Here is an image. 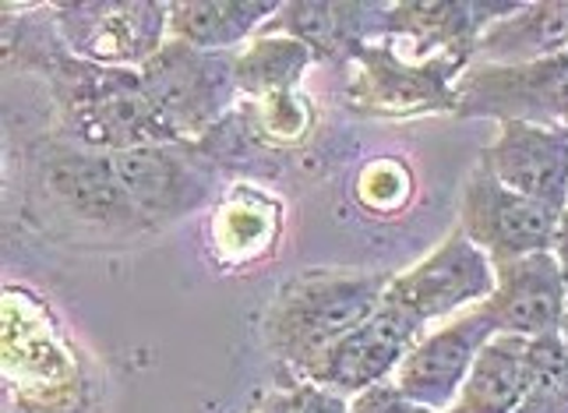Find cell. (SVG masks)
Instances as JSON below:
<instances>
[{
	"instance_id": "1",
	"label": "cell",
	"mask_w": 568,
	"mask_h": 413,
	"mask_svg": "<svg viewBox=\"0 0 568 413\" xmlns=\"http://www.w3.org/2000/svg\"><path fill=\"white\" fill-rule=\"evenodd\" d=\"M388 283L382 275L307 272L280 290L268 311V343L283 361L304 371L378 311Z\"/></svg>"
},
{
	"instance_id": "2",
	"label": "cell",
	"mask_w": 568,
	"mask_h": 413,
	"mask_svg": "<svg viewBox=\"0 0 568 413\" xmlns=\"http://www.w3.org/2000/svg\"><path fill=\"white\" fill-rule=\"evenodd\" d=\"M233 64L237 57L194 50L173 39L152 61H145L142 85L173 131L194 134L205 131L230 107L233 92H237Z\"/></svg>"
},
{
	"instance_id": "3",
	"label": "cell",
	"mask_w": 568,
	"mask_h": 413,
	"mask_svg": "<svg viewBox=\"0 0 568 413\" xmlns=\"http://www.w3.org/2000/svg\"><path fill=\"white\" fill-rule=\"evenodd\" d=\"M74 134L89 145H106L113 152L142 149V145H170L178 131L155 110L142 85V74L131 71H95L71 95Z\"/></svg>"
},
{
	"instance_id": "4",
	"label": "cell",
	"mask_w": 568,
	"mask_h": 413,
	"mask_svg": "<svg viewBox=\"0 0 568 413\" xmlns=\"http://www.w3.org/2000/svg\"><path fill=\"white\" fill-rule=\"evenodd\" d=\"M558 220L561 209L508 191L484 167L469 177L463 194V233L480 251L491 254V262L551 251L558 238Z\"/></svg>"
},
{
	"instance_id": "5",
	"label": "cell",
	"mask_w": 568,
	"mask_h": 413,
	"mask_svg": "<svg viewBox=\"0 0 568 413\" xmlns=\"http://www.w3.org/2000/svg\"><path fill=\"white\" fill-rule=\"evenodd\" d=\"M495 293V262L466 233L448 238L424 265L388 283L385 301L406 308L420 322Z\"/></svg>"
},
{
	"instance_id": "6",
	"label": "cell",
	"mask_w": 568,
	"mask_h": 413,
	"mask_svg": "<svg viewBox=\"0 0 568 413\" xmlns=\"http://www.w3.org/2000/svg\"><path fill=\"white\" fill-rule=\"evenodd\" d=\"M420 325L424 322L417 314H409L406 308L382 298L378 311L332 346L325 357L307 371V379L336 392H361V389L378 385L388 371L403 364L406 353L414 350Z\"/></svg>"
},
{
	"instance_id": "7",
	"label": "cell",
	"mask_w": 568,
	"mask_h": 413,
	"mask_svg": "<svg viewBox=\"0 0 568 413\" xmlns=\"http://www.w3.org/2000/svg\"><path fill=\"white\" fill-rule=\"evenodd\" d=\"M113 184L131 215H184L209 194V173H202L173 145H142L106 155Z\"/></svg>"
},
{
	"instance_id": "8",
	"label": "cell",
	"mask_w": 568,
	"mask_h": 413,
	"mask_svg": "<svg viewBox=\"0 0 568 413\" xmlns=\"http://www.w3.org/2000/svg\"><path fill=\"white\" fill-rule=\"evenodd\" d=\"M505 336H555L565 322V275L551 251L495 262V293L484 304Z\"/></svg>"
},
{
	"instance_id": "9",
	"label": "cell",
	"mask_w": 568,
	"mask_h": 413,
	"mask_svg": "<svg viewBox=\"0 0 568 413\" xmlns=\"http://www.w3.org/2000/svg\"><path fill=\"white\" fill-rule=\"evenodd\" d=\"M484 170L508 191L561 209L568 199V128L508 121L484 152Z\"/></svg>"
},
{
	"instance_id": "10",
	"label": "cell",
	"mask_w": 568,
	"mask_h": 413,
	"mask_svg": "<svg viewBox=\"0 0 568 413\" xmlns=\"http://www.w3.org/2000/svg\"><path fill=\"white\" fill-rule=\"evenodd\" d=\"M495 322L487 319V311H474L466 319L445 325L435 336H427L406 353L399 364V379L396 389L409 403L427 406V410H442L445 403H453L456 389H463L469 367H474L477 353L484 343L491 340Z\"/></svg>"
},
{
	"instance_id": "11",
	"label": "cell",
	"mask_w": 568,
	"mask_h": 413,
	"mask_svg": "<svg viewBox=\"0 0 568 413\" xmlns=\"http://www.w3.org/2000/svg\"><path fill=\"white\" fill-rule=\"evenodd\" d=\"M463 103L466 110L513 113V121L516 117L568 113V50L523 68L480 71L466 82Z\"/></svg>"
},
{
	"instance_id": "12",
	"label": "cell",
	"mask_w": 568,
	"mask_h": 413,
	"mask_svg": "<svg viewBox=\"0 0 568 413\" xmlns=\"http://www.w3.org/2000/svg\"><path fill=\"white\" fill-rule=\"evenodd\" d=\"M82 18H64L68 39L78 53L95 61H152L160 53L163 8L160 4H92L74 8Z\"/></svg>"
},
{
	"instance_id": "13",
	"label": "cell",
	"mask_w": 568,
	"mask_h": 413,
	"mask_svg": "<svg viewBox=\"0 0 568 413\" xmlns=\"http://www.w3.org/2000/svg\"><path fill=\"white\" fill-rule=\"evenodd\" d=\"M530 385V340H487L463 382L453 413H516Z\"/></svg>"
},
{
	"instance_id": "14",
	"label": "cell",
	"mask_w": 568,
	"mask_h": 413,
	"mask_svg": "<svg viewBox=\"0 0 568 413\" xmlns=\"http://www.w3.org/2000/svg\"><path fill=\"white\" fill-rule=\"evenodd\" d=\"M480 50L498 61H544L568 50V4H537L505 18L480 39Z\"/></svg>"
},
{
	"instance_id": "15",
	"label": "cell",
	"mask_w": 568,
	"mask_h": 413,
	"mask_svg": "<svg viewBox=\"0 0 568 413\" xmlns=\"http://www.w3.org/2000/svg\"><path fill=\"white\" fill-rule=\"evenodd\" d=\"M276 11V4H173L170 8V29L173 39L194 47L220 53L223 47L241 43V39L265 22V14Z\"/></svg>"
},
{
	"instance_id": "16",
	"label": "cell",
	"mask_w": 568,
	"mask_h": 413,
	"mask_svg": "<svg viewBox=\"0 0 568 413\" xmlns=\"http://www.w3.org/2000/svg\"><path fill=\"white\" fill-rule=\"evenodd\" d=\"M307 61H311V50L297 43V39H290V36L258 39V43L247 47L237 57L233 74H237V89L251 95H280L297 85Z\"/></svg>"
},
{
	"instance_id": "17",
	"label": "cell",
	"mask_w": 568,
	"mask_h": 413,
	"mask_svg": "<svg viewBox=\"0 0 568 413\" xmlns=\"http://www.w3.org/2000/svg\"><path fill=\"white\" fill-rule=\"evenodd\" d=\"M364 8L354 4H290L265 26V32H290V39L304 43L311 53H332L339 47H354V26Z\"/></svg>"
},
{
	"instance_id": "18",
	"label": "cell",
	"mask_w": 568,
	"mask_h": 413,
	"mask_svg": "<svg viewBox=\"0 0 568 413\" xmlns=\"http://www.w3.org/2000/svg\"><path fill=\"white\" fill-rule=\"evenodd\" d=\"M445 71L438 68H403L392 53H367V78L375 82V95L392 107H453L445 92Z\"/></svg>"
},
{
	"instance_id": "19",
	"label": "cell",
	"mask_w": 568,
	"mask_h": 413,
	"mask_svg": "<svg viewBox=\"0 0 568 413\" xmlns=\"http://www.w3.org/2000/svg\"><path fill=\"white\" fill-rule=\"evenodd\" d=\"M516 413H568V346L558 336L530 340V385Z\"/></svg>"
},
{
	"instance_id": "20",
	"label": "cell",
	"mask_w": 568,
	"mask_h": 413,
	"mask_svg": "<svg viewBox=\"0 0 568 413\" xmlns=\"http://www.w3.org/2000/svg\"><path fill=\"white\" fill-rule=\"evenodd\" d=\"M354 413H430L427 406L409 403L396 385H371L364 396L357 400Z\"/></svg>"
},
{
	"instance_id": "21",
	"label": "cell",
	"mask_w": 568,
	"mask_h": 413,
	"mask_svg": "<svg viewBox=\"0 0 568 413\" xmlns=\"http://www.w3.org/2000/svg\"><path fill=\"white\" fill-rule=\"evenodd\" d=\"M290 413H349V410L336 392L318 389V385H304L290 396Z\"/></svg>"
},
{
	"instance_id": "22",
	"label": "cell",
	"mask_w": 568,
	"mask_h": 413,
	"mask_svg": "<svg viewBox=\"0 0 568 413\" xmlns=\"http://www.w3.org/2000/svg\"><path fill=\"white\" fill-rule=\"evenodd\" d=\"M555 259L561 265L565 275V286H568V209H561V220H558V238H555Z\"/></svg>"
},
{
	"instance_id": "23",
	"label": "cell",
	"mask_w": 568,
	"mask_h": 413,
	"mask_svg": "<svg viewBox=\"0 0 568 413\" xmlns=\"http://www.w3.org/2000/svg\"><path fill=\"white\" fill-rule=\"evenodd\" d=\"M265 413H290V396H286V400H276V403H268Z\"/></svg>"
},
{
	"instance_id": "24",
	"label": "cell",
	"mask_w": 568,
	"mask_h": 413,
	"mask_svg": "<svg viewBox=\"0 0 568 413\" xmlns=\"http://www.w3.org/2000/svg\"><path fill=\"white\" fill-rule=\"evenodd\" d=\"M561 329H565V346H568V304H565V322H561Z\"/></svg>"
}]
</instances>
